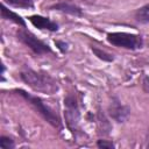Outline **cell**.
Listing matches in <instances>:
<instances>
[{"label":"cell","mask_w":149,"mask_h":149,"mask_svg":"<svg viewBox=\"0 0 149 149\" xmlns=\"http://www.w3.org/2000/svg\"><path fill=\"white\" fill-rule=\"evenodd\" d=\"M20 77H21L22 81L26 83L34 91L42 92L45 94H54L58 91L57 81L48 73L27 69L21 72Z\"/></svg>","instance_id":"cell-1"},{"label":"cell","mask_w":149,"mask_h":149,"mask_svg":"<svg viewBox=\"0 0 149 149\" xmlns=\"http://www.w3.org/2000/svg\"><path fill=\"white\" fill-rule=\"evenodd\" d=\"M15 92L17 94H20L21 97H23L51 126H54L55 128H61L62 127V121H61L59 116L57 115V113H55L54 109H51L49 106H47L41 98H38L36 95H33V94H30V93H28L23 90H15Z\"/></svg>","instance_id":"cell-2"},{"label":"cell","mask_w":149,"mask_h":149,"mask_svg":"<svg viewBox=\"0 0 149 149\" xmlns=\"http://www.w3.org/2000/svg\"><path fill=\"white\" fill-rule=\"evenodd\" d=\"M107 41L115 47L130 50L140 49L143 45V40L140 35L129 33H108Z\"/></svg>","instance_id":"cell-3"},{"label":"cell","mask_w":149,"mask_h":149,"mask_svg":"<svg viewBox=\"0 0 149 149\" xmlns=\"http://www.w3.org/2000/svg\"><path fill=\"white\" fill-rule=\"evenodd\" d=\"M64 116L66 121V126L74 134L78 130L79 120H80V112L78 106V100L73 94H68L64 99Z\"/></svg>","instance_id":"cell-4"},{"label":"cell","mask_w":149,"mask_h":149,"mask_svg":"<svg viewBox=\"0 0 149 149\" xmlns=\"http://www.w3.org/2000/svg\"><path fill=\"white\" fill-rule=\"evenodd\" d=\"M17 38L36 55H43V54L51 52V48L47 43H44L43 41L37 38L33 33H30L29 30H27L24 28L17 30Z\"/></svg>","instance_id":"cell-5"},{"label":"cell","mask_w":149,"mask_h":149,"mask_svg":"<svg viewBox=\"0 0 149 149\" xmlns=\"http://www.w3.org/2000/svg\"><path fill=\"white\" fill-rule=\"evenodd\" d=\"M129 108L125 105H122L116 98H114L108 107V113L112 119H114L116 122H125L129 116Z\"/></svg>","instance_id":"cell-6"},{"label":"cell","mask_w":149,"mask_h":149,"mask_svg":"<svg viewBox=\"0 0 149 149\" xmlns=\"http://www.w3.org/2000/svg\"><path fill=\"white\" fill-rule=\"evenodd\" d=\"M29 21L31 22L33 26H35L38 29H47L50 31L58 30V24L52 20H50L49 17H44L41 15H33V16H29Z\"/></svg>","instance_id":"cell-7"},{"label":"cell","mask_w":149,"mask_h":149,"mask_svg":"<svg viewBox=\"0 0 149 149\" xmlns=\"http://www.w3.org/2000/svg\"><path fill=\"white\" fill-rule=\"evenodd\" d=\"M50 9L59 10V12H63V13H66V14H71V15H74V16H81L83 15V10H81L80 7H78L74 3L65 2V1H62V2L52 5L50 7Z\"/></svg>","instance_id":"cell-8"},{"label":"cell","mask_w":149,"mask_h":149,"mask_svg":"<svg viewBox=\"0 0 149 149\" xmlns=\"http://www.w3.org/2000/svg\"><path fill=\"white\" fill-rule=\"evenodd\" d=\"M1 17L5 19V20H10V21H13L14 23L21 26L22 28H26V22H24V20H23L19 14H16V13H14V12L7 9L6 6H3V5L1 6Z\"/></svg>","instance_id":"cell-9"},{"label":"cell","mask_w":149,"mask_h":149,"mask_svg":"<svg viewBox=\"0 0 149 149\" xmlns=\"http://www.w3.org/2000/svg\"><path fill=\"white\" fill-rule=\"evenodd\" d=\"M135 20L140 23H149V3L140 7L135 12Z\"/></svg>","instance_id":"cell-10"},{"label":"cell","mask_w":149,"mask_h":149,"mask_svg":"<svg viewBox=\"0 0 149 149\" xmlns=\"http://www.w3.org/2000/svg\"><path fill=\"white\" fill-rule=\"evenodd\" d=\"M6 3L19 7V8H31L34 6V0H3Z\"/></svg>","instance_id":"cell-11"},{"label":"cell","mask_w":149,"mask_h":149,"mask_svg":"<svg viewBox=\"0 0 149 149\" xmlns=\"http://www.w3.org/2000/svg\"><path fill=\"white\" fill-rule=\"evenodd\" d=\"M91 49H92V51L94 52V55L98 58H100V59H102L105 62H112L114 59L113 55H111V54H108V52H106V51H104V50H101V49H99L97 47H91Z\"/></svg>","instance_id":"cell-12"},{"label":"cell","mask_w":149,"mask_h":149,"mask_svg":"<svg viewBox=\"0 0 149 149\" xmlns=\"http://www.w3.org/2000/svg\"><path fill=\"white\" fill-rule=\"evenodd\" d=\"M15 147V143L12 139L7 136H1L0 137V148L1 149H13Z\"/></svg>","instance_id":"cell-13"},{"label":"cell","mask_w":149,"mask_h":149,"mask_svg":"<svg viewBox=\"0 0 149 149\" xmlns=\"http://www.w3.org/2000/svg\"><path fill=\"white\" fill-rule=\"evenodd\" d=\"M97 146H98L99 148H107V149L114 148V144H113L112 142H109V141H106V140H99V141L97 142Z\"/></svg>","instance_id":"cell-14"},{"label":"cell","mask_w":149,"mask_h":149,"mask_svg":"<svg viewBox=\"0 0 149 149\" xmlns=\"http://www.w3.org/2000/svg\"><path fill=\"white\" fill-rule=\"evenodd\" d=\"M55 44L58 47V49L62 51V52H66L68 50V44L65 42H62V41H55Z\"/></svg>","instance_id":"cell-15"},{"label":"cell","mask_w":149,"mask_h":149,"mask_svg":"<svg viewBox=\"0 0 149 149\" xmlns=\"http://www.w3.org/2000/svg\"><path fill=\"white\" fill-rule=\"evenodd\" d=\"M143 88H144V91L149 92V77H144V79H143Z\"/></svg>","instance_id":"cell-16"},{"label":"cell","mask_w":149,"mask_h":149,"mask_svg":"<svg viewBox=\"0 0 149 149\" xmlns=\"http://www.w3.org/2000/svg\"><path fill=\"white\" fill-rule=\"evenodd\" d=\"M146 147L149 148V132H148V135H147V140H146Z\"/></svg>","instance_id":"cell-17"},{"label":"cell","mask_w":149,"mask_h":149,"mask_svg":"<svg viewBox=\"0 0 149 149\" xmlns=\"http://www.w3.org/2000/svg\"><path fill=\"white\" fill-rule=\"evenodd\" d=\"M81 1H88V0H81ZM90 1H94V0H90Z\"/></svg>","instance_id":"cell-18"}]
</instances>
